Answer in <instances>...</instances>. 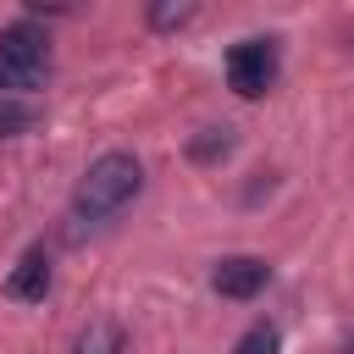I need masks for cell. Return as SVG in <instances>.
Wrapping results in <instances>:
<instances>
[{"label":"cell","mask_w":354,"mask_h":354,"mask_svg":"<svg viewBox=\"0 0 354 354\" xmlns=\"http://www.w3.org/2000/svg\"><path fill=\"white\" fill-rule=\"evenodd\" d=\"M50 77V39L33 22H11L0 28V88L11 94H33Z\"/></svg>","instance_id":"2"},{"label":"cell","mask_w":354,"mask_h":354,"mask_svg":"<svg viewBox=\"0 0 354 354\" xmlns=\"http://www.w3.org/2000/svg\"><path fill=\"white\" fill-rule=\"evenodd\" d=\"M183 22H194V0H166V6H149V28L171 33V28H183Z\"/></svg>","instance_id":"7"},{"label":"cell","mask_w":354,"mask_h":354,"mask_svg":"<svg viewBox=\"0 0 354 354\" xmlns=\"http://www.w3.org/2000/svg\"><path fill=\"white\" fill-rule=\"evenodd\" d=\"M266 277H271V266L254 260V254H227V260L210 271V282H216L221 299H254V293L266 288Z\"/></svg>","instance_id":"4"},{"label":"cell","mask_w":354,"mask_h":354,"mask_svg":"<svg viewBox=\"0 0 354 354\" xmlns=\"http://www.w3.org/2000/svg\"><path fill=\"white\" fill-rule=\"evenodd\" d=\"M39 116H33V105H0V138H11V133H28Z\"/></svg>","instance_id":"9"},{"label":"cell","mask_w":354,"mask_h":354,"mask_svg":"<svg viewBox=\"0 0 354 354\" xmlns=\"http://www.w3.org/2000/svg\"><path fill=\"white\" fill-rule=\"evenodd\" d=\"M348 354H354V337H348Z\"/></svg>","instance_id":"11"},{"label":"cell","mask_w":354,"mask_h":354,"mask_svg":"<svg viewBox=\"0 0 354 354\" xmlns=\"http://www.w3.org/2000/svg\"><path fill=\"white\" fill-rule=\"evenodd\" d=\"M227 149H232V138H227V127H221V133H210V138H199V144H194V155H199V160H210V155H227Z\"/></svg>","instance_id":"10"},{"label":"cell","mask_w":354,"mask_h":354,"mask_svg":"<svg viewBox=\"0 0 354 354\" xmlns=\"http://www.w3.org/2000/svg\"><path fill=\"white\" fill-rule=\"evenodd\" d=\"M232 354H277V326H271V321H254V326L232 343Z\"/></svg>","instance_id":"8"},{"label":"cell","mask_w":354,"mask_h":354,"mask_svg":"<svg viewBox=\"0 0 354 354\" xmlns=\"http://www.w3.org/2000/svg\"><path fill=\"white\" fill-rule=\"evenodd\" d=\"M138 188H144L138 155L111 149V155H100V160L77 177V188H72V221H105V216H116Z\"/></svg>","instance_id":"1"},{"label":"cell","mask_w":354,"mask_h":354,"mask_svg":"<svg viewBox=\"0 0 354 354\" xmlns=\"http://www.w3.org/2000/svg\"><path fill=\"white\" fill-rule=\"evenodd\" d=\"M227 83L243 100H260L277 83V39H238L227 50Z\"/></svg>","instance_id":"3"},{"label":"cell","mask_w":354,"mask_h":354,"mask_svg":"<svg viewBox=\"0 0 354 354\" xmlns=\"http://www.w3.org/2000/svg\"><path fill=\"white\" fill-rule=\"evenodd\" d=\"M50 282H55V271H50V254H44V249H28V254L11 266V277H6V293H11V299H22V304H39V299L50 293Z\"/></svg>","instance_id":"5"},{"label":"cell","mask_w":354,"mask_h":354,"mask_svg":"<svg viewBox=\"0 0 354 354\" xmlns=\"http://www.w3.org/2000/svg\"><path fill=\"white\" fill-rule=\"evenodd\" d=\"M122 348H127V332H122L116 321H94V326L77 337L72 354H122Z\"/></svg>","instance_id":"6"}]
</instances>
